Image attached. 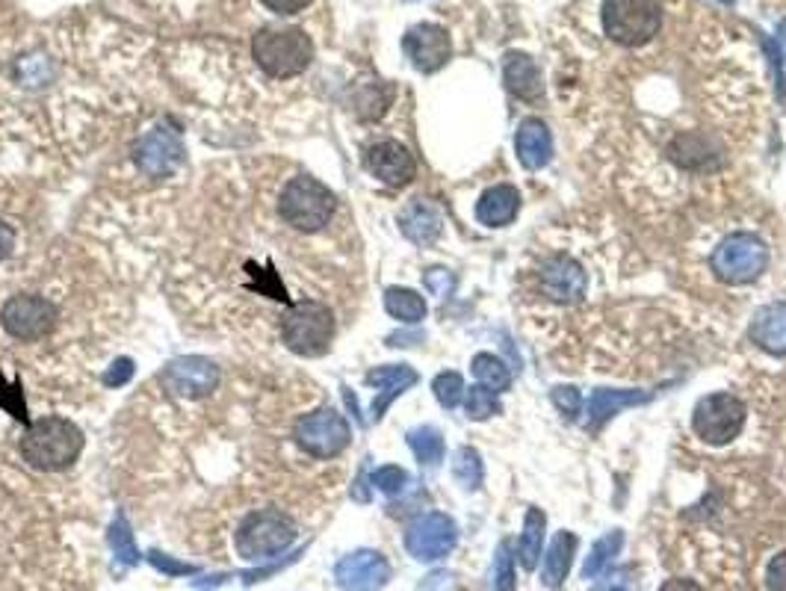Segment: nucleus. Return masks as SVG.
I'll use <instances>...</instances> for the list:
<instances>
[{
    "instance_id": "34",
    "label": "nucleus",
    "mask_w": 786,
    "mask_h": 591,
    "mask_svg": "<svg viewBox=\"0 0 786 591\" xmlns=\"http://www.w3.org/2000/svg\"><path fill=\"white\" fill-rule=\"evenodd\" d=\"M473 376H477V385H486L488 390H494V394H500V390H506L509 385H512V373L506 370V364L497 358V355H477L473 358Z\"/></svg>"
},
{
    "instance_id": "5",
    "label": "nucleus",
    "mask_w": 786,
    "mask_h": 591,
    "mask_svg": "<svg viewBox=\"0 0 786 591\" xmlns=\"http://www.w3.org/2000/svg\"><path fill=\"white\" fill-rule=\"evenodd\" d=\"M293 541H296V523L278 509L246 514L234 536L237 553L248 562H266V559L282 557Z\"/></svg>"
},
{
    "instance_id": "9",
    "label": "nucleus",
    "mask_w": 786,
    "mask_h": 591,
    "mask_svg": "<svg viewBox=\"0 0 786 591\" xmlns=\"http://www.w3.org/2000/svg\"><path fill=\"white\" fill-rule=\"evenodd\" d=\"M57 319H60L57 305L44 299V296H35V293H18L0 310L3 332L21 340V344H33V340L51 335L57 328Z\"/></svg>"
},
{
    "instance_id": "3",
    "label": "nucleus",
    "mask_w": 786,
    "mask_h": 591,
    "mask_svg": "<svg viewBox=\"0 0 786 591\" xmlns=\"http://www.w3.org/2000/svg\"><path fill=\"white\" fill-rule=\"evenodd\" d=\"M603 33L621 48H642L663 30L660 0H603Z\"/></svg>"
},
{
    "instance_id": "13",
    "label": "nucleus",
    "mask_w": 786,
    "mask_h": 591,
    "mask_svg": "<svg viewBox=\"0 0 786 591\" xmlns=\"http://www.w3.org/2000/svg\"><path fill=\"white\" fill-rule=\"evenodd\" d=\"M184 142L177 136V131L169 128H154L136 142L133 149V163L142 175L149 177H169L177 172V166L184 163Z\"/></svg>"
},
{
    "instance_id": "16",
    "label": "nucleus",
    "mask_w": 786,
    "mask_h": 591,
    "mask_svg": "<svg viewBox=\"0 0 786 591\" xmlns=\"http://www.w3.org/2000/svg\"><path fill=\"white\" fill-rule=\"evenodd\" d=\"M335 580L344 591H379L390 583V565L376 550H355L337 562Z\"/></svg>"
},
{
    "instance_id": "29",
    "label": "nucleus",
    "mask_w": 786,
    "mask_h": 591,
    "mask_svg": "<svg viewBox=\"0 0 786 591\" xmlns=\"http://www.w3.org/2000/svg\"><path fill=\"white\" fill-rule=\"evenodd\" d=\"M672 157L677 160V163H683L686 169H701L707 166V163H716V149H713V142L704 140V136L683 133V136L674 140Z\"/></svg>"
},
{
    "instance_id": "37",
    "label": "nucleus",
    "mask_w": 786,
    "mask_h": 591,
    "mask_svg": "<svg viewBox=\"0 0 786 591\" xmlns=\"http://www.w3.org/2000/svg\"><path fill=\"white\" fill-rule=\"evenodd\" d=\"M494 591H514V559H512V544H509V541H503V544L497 548Z\"/></svg>"
},
{
    "instance_id": "2",
    "label": "nucleus",
    "mask_w": 786,
    "mask_h": 591,
    "mask_svg": "<svg viewBox=\"0 0 786 591\" xmlns=\"http://www.w3.org/2000/svg\"><path fill=\"white\" fill-rule=\"evenodd\" d=\"M252 57L275 80L296 78L314 60V42L299 27H264L252 39Z\"/></svg>"
},
{
    "instance_id": "31",
    "label": "nucleus",
    "mask_w": 786,
    "mask_h": 591,
    "mask_svg": "<svg viewBox=\"0 0 786 591\" xmlns=\"http://www.w3.org/2000/svg\"><path fill=\"white\" fill-rule=\"evenodd\" d=\"M621 548H624V532L621 530L606 532V536H603V539L592 548V557L585 559V565H583L585 580L601 577L603 571H606V568L615 562V557H621Z\"/></svg>"
},
{
    "instance_id": "45",
    "label": "nucleus",
    "mask_w": 786,
    "mask_h": 591,
    "mask_svg": "<svg viewBox=\"0 0 786 591\" xmlns=\"http://www.w3.org/2000/svg\"><path fill=\"white\" fill-rule=\"evenodd\" d=\"M266 9H273L278 16H296L302 9L308 7L310 0H261Z\"/></svg>"
},
{
    "instance_id": "39",
    "label": "nucleus",
    "mask_w": 786,
    "mask_h": 591,
    "mask_svg": "<svg viewBox=\"0 0 786 591\" xmlns=\"http://www.w3.org/2000/svg\"><path fill=\"white\" fill-rule=\"evenodd\" d=\"M550 399H553V406H557V411L565 417V420H576L580 408H583V394H580V388H571V385L553 388Z\"/></svg>"
},
{
    "instance_id": "1",
    "label": "nucleus",
    "mask_w": 786,
    "mask_h": 591,
    "mask_svg": "<svg viewBox=\"0 0 786 591\" xmlns=\"http://www.w3.org/2000/svg\"><path fill=\"white\" fill-rule=\"evenodd\" d=\"M18 450L30 468L53 473V470H65L78 461V456L83 452V432L65 417H42V420L27 426Z\"/></svg>"
},
{
    "instance_id": "18",
    "label": "nucleus",
    "mask_w": 786,
    "mask_h": 591,
    "mask_svg": "<svg viewBox=\"0 0 786 591\" xmlns=\"http://www.w3.org/2000/svg\"><path fill=\"white\" fill-rule=\"evenodd\" d=\"M367 385L379 390L372 399V417L381 420L390 403L402 397L411 385H417V373L408 364H388V367H376V370L367 373Z\"/></svg>"
},
{
    "instance_id": "7",
    "label": "nucleus",
    "mask_w": 786,
    "mask_h": 591,
    "mask_svg": "<svg viewBox=\"0 0 786 591\" xmlns=\"http://www.w3.org/2000/svg\"><path fill=\"white\" fill-rule=\"evenodd\" d=\"M293 438L314 459H335L353 441V429L335 408H317L296 420Z\"/></svg>"
},
{
    "instance_id": "4",
    "label": "nucleus",
    "mask_w": 786,
    "mask_h": 591,
    "mask_svg": "<svg viewBox=\"0 0 786 591\" xmlns=\"http://www.w3.org/2000/svg\"><path fill=\"white\" fill-rule=\"evenodd\" d=\"M335 193L310 175H296L293 181H287L282 198H278L282 220L296 231H305V234L326 228L331 216H335Z\"/></svg>"
},
{
    "instance_id": "47",
    "label": "nucleus",
    "mask_w": 786,
    "mask_h": 591,
    "mask_svg": "<svg viewBox=\"0 0 786 591\" xmlns=\"http://www.w3.org/2000/svg\"><path fill=\"white\" fill-rule=\"evenodd\" d=\"M660 591H704L698 583L692 580H668V583L660 585Z\"/></svg>"
},
{
    "instance_id": "26",
    "label": "nucleus",
    "mask_w": 786,
    "mask_h": 591,
    "mask_svg": "<svg viewBox=\"0 0 786 591\" xmlns=\"http://www.w3.org/2000/svg\"><path fill=\"white\" fill-rule=\"evenodd\" d=\"M645 390H612V388H601L594 390L592 399H589V424L601 426L606 424L612 415H619L621 408L630 406H642L647 403Z\"/></svg>"
},
{
    "instance_id": "40",
    "label": "nucleus",
    "mask_w": 786,
    "mask_h": 591,
    "mask_svg": "<svg viewBox=\"0 0 786 591\" xmlns=\"http://www.w3.org/2000/svg\"><path fill=\"white\" fill-rule=\"evenodd\" d=\"M592 591H639V580L633 577L630 568H621V571H612V574L603 577Z\"/></svg>"
},
{
    "instance_id": "44",
    "label": "nucleus",
    "mask_w": 786,
    "mask_h": 591,
    "mask_svg": "<svg viewBox=\"0 0 786 591\" xmlns=\"http://www.w3.org/2000/svg\"><path fill=\"white\" fill-rule=\"evenodd\" d=\"M452 284H456V278H452V275L447 273V269H441V266H438V269H429V273H426V287H429V291H432L435 296H447V293L452 291Z\"/></svg>"
},
{
    "instance_id": "12",
    "label": "nucleus",
    "mask_w": 786,
    "mask_h": 591,
    "mask_svg": "<svg viewBox=\"0 0 786 591\" xmlns=\"http://www.w3.org/2000/svg\"><path fill=\"white\" fill-rule=\"evenodd\" d=\"M456 541H459V527L443 512L420 514L406 530V550L417 562H438L450 557Z\"/></svg>"
},
{
    "instance_id": "35",
    "label": "nucleus",
    "mask_w": 786,
    "mask_h": 591,
    "mask_svg": "<svg viewBox=\"0 0 786 591\" xmlns=\"http://www.w3.org/2000/svg\"><path fill=\"white\" fill-rule=\"evenodd\" d=\"M465 408H468L470 420H488V417L500 415V399L486 385H477L465 394Z\"/></svg>"
},
{
    "instance_id": "27",
    "label": "nucleus",
    "mask_w": 786,
    "mask_h": 591,
    "mask_svg": "<svg viewBox=\"0 0 786 591\" xmlns=\"http://www.w3.org/2000/svg\"><path fill=\"white\" fill-rule=\"evenodd\" d=\"M544 530H548V518L541 509H527V518H523V532L521 541H518V562H521L523 571H532L539 565L541 559V544H544Z\"/></svg>"
},
{
    "instance_id": "48",
    "label": "nucleus",
    "mask_w": 786,
    "mask_h": 591,
    "mask_svg": "<svg viewBox=\"0 0 786 591\" xmlns=\"http://www.w3.org/2000/svg\"><path fill=\"white\" fill-rule=\"evenodd\" d=\"M778 42H780V51H784V57H786V21L778 27Z\"/></svg>"
},
{
    "instance_id": "42",
    "label": "nucleus",
    "mask_w": 786,
    "mask_h": 591,
    "mask_svg": "<svg viewBox=\"0 0 786 591\" xmlns=\"http://www.w3.org/2000/svg\"><path fill=\"white\" fill-rule=\"evenodd\" d=\"M133 376V361L131 358H115L110 367H106L104 373V385L106 388H122V385H127Z\"/></svg>"
},
{
    "instance_id": "19",
    "label": "nucleus",
    "mask_w": 786,
    "mask_h": 591,
    "mask_svg": "<svg viewBox=\"0 0 786 591\" xmlns=\"http://www.w3.org/2000/svg\"><path fill=\"white\" fill-rule=\"evenodd\" d=\"M399 228H402V234H406L415 246H432L443 231L441 211H438L432 202H426V198H415V202H408L406 207H402V213H399Z\"/></svg>"
},
{
    "instance_id": "20",
    "label": "nucleus",
    "mask_w": 786,
    "mask_h": 591,
    "mask_svg": "<svg viewBox=\"0 0 786 591\" xmlns=\"http://www.w3.org/2000/svg\"><path fill=\"white\" fill-rule=\"evenodd\" d=\"M506 89L521 101H539L544 95V78L532 57L527 53H509L503 62Z\"/></svg>"
},
{
    "instance_id": "21",
    "label": "nucleus",
    "mask_w": 786,
    "mask_h": 591,
    "mask_svg": "<svg viewBox=\"0 0 786 591\" xmlns=\"http://www.w3.org/2000/svg\"><path fill=\"white\" fill-rule=\"evenodd\" d=\"M518 211H521V193L514 186L500 184L482 193L477 204V220L488 228H503L518 216Z\"/></svg>"
},
{
    "instance_id": "46",
    "label": "nucleus",
    "mask_w": 786,
    "mask_h": 591,
    "mask_svg": "<svg viewBox=\"0 0 786 591\" xmlns=\"http://www.w3.org/2000/svg\"><path fill=\"white\" fill-rule=\"evenodd\" d=\"M12 252H16V231H12V225L0 220V261H7Z\"/></svg>"
},
{
    "instance_id": "28",
    "label": "nucleus",
    "mask_w": 786,
    "mask_h": 591,
    "mask_svg": "<svg viewBox=\"0 0 786 591\" xmlns=\"http://www.w3.org/2000/svg\"><path fill=\"white\" fill-rule=\"evenodd\" d=\"M385 310L399 323L415 326L426 317V299L420 293L408 291V287H388L385 291Z\"/></svg>"
},
{
    "instance_id": "10",
    "label": "nucleus",
    "mask_w": 786,
    "mask_h": 591,
    "mask_svg": "<svg viewBox=\"0 0 786 591\" xmlns=\"http://www.w3.org/2000/svg\"><path fill=\"white\" fill-rule=\"evenodd\" d=\"M745 426V406L743 399L734 394H710L695 406L692 415V429L698 435L701 441L707 444H731L734 438H739Z\"/></svg>"
},
{
    "instance_id": "17",
    "label": "nucleus",
    "mask_w": 786,
    "mask_h": 591,
    "mask_svg": "<svg viewBox=\"0 0 786 591\" xmlns=\"http://www.w3.org/2000/svg\"><path fill=\"white\" fill-rule=\"evenodd\" d=\"M539 282L548 299L562 302V305H574V302H580L585 296L589 278H585L583 266L576 264L574 257L557 255L541 266Z\"/></svg>"
},
{
    "instance_id": "24",
    "label": "nucleus",
    "mask_w": 786,
    "mask_h": 591,
    "mask_svg": "<svg viewBox=\"0 0 786 591\" xmlns=\"http://www.w3.org/2000/svg\"><path fill=\"white\" fill-rule=\"evenodd\" d=\"M394 104V86L388 80H364L353 92V110L361 122H379Z\"/></svg>"
},
{
    "instance_id": "32",
    "label": "nucleus",
    "mask_w": 786,
    "mask_h": 591,
    "mask_svg": "<svg viewBox=\"0 0 786 591\" xmlns=\"http://www.w3.org/2000/svg\"><path fill=\"white\" fill-rule=\"evenodd\" d=\"M106 541H110V548H113L115 559L122 562V565L133 568L140 565V548H136V541H133V532H131V523H127V518H124L122 512L115 514L113 523H110V532H106Z\"/></svg>"
},
{
    "instance_id": "25",
    "label": "nucleus",
    "mask_w": 786,
    "mask_h": 591,
    "mask_svg": "<svg viewBox=\"0 0 786 591\" xmlns=\"http://www.w3.org/2000/svg\"><path fill=\"white\" fill-rule=\"evenodd\" d=\"M754 344L763 346L766 353L784 355L786 353V305H769L757 310L752 323Z\"/></svg>"
},
{
    "instance_id": "23",
    "label": "nucleus",
    "mask_w": 786,
    "mask_h": 591,
    "mask_svg": "<svg viewBox=\"0 0 786 591\" xmlns=\"http://www.w3.org/2000/svg\"><path fill=\"white\" fill-rule=\"evenodd\" d=\"M574 553H576V536L574 532H557L553 541H550L548 557H544V574H541V583L548 589H562V583L568 580V571L574 565Z\"/></svg>"
},
{
    "instance_id": "22",
    "label": "nucleus",
    "mask_w": 786,
    "mask_h": 591,
    "mask_svg": "<svg viewBox=\"0 0 786 591\" xmlns=\"http://www.w3.org/2000/svg\"><path fill=\"white\" fill-rule=\"evenodd\" d=\"M518 157L527 169H541L550 160V151H553V140H550L548 124L541 119H527L518 128Z\"/></svg>"
},
{
    "instance_id": "41",
    "label": "nucleus",
    "mask_w": 786,
    "mask_h": 591,
    "mask_svg": "<svg viewBox=\"0 0 786 591\" xmlns=\"http://www.w3.org/2000/svg\"><path fill=\"white\" fill-rule=\"evenodd\" d=\"M149 562L157 571H163V574H172V577H177V574H198V568L195 565H186V562H177V559H172V557H166V553H160V550H151L149 553Z\"/></svg>"
},
{
    "instance_id": "43",
    "label": "nucleus",
    "mask_w": 786,
    "mask_h": 591,
    "mask_svg": "<svg viewBox=\"0 0 786 591\" xmlns=\"http://www.w3.org/2000/svg\"><path fill=\"white\" fill-rule=\"evenodd\" d=\"M766 585L769 591H786V553H778L766 568Z\"/></svg>"
},
{
    "instance_id": "14",
    "label": "nucleus",
    "mask_w": 786,
    "mask_h": 591,
    "mask_svg": "<svg viewBox=\"0 0 786 591\" xmlns=\"http://www.w3.org/2000/svg\"><path fill=\"white\" fill-rule=\"evenodd\" d=\"M402 51H406V57L417 71L432 74V71L443 69L450 62L452 39L443 27L423 21V24H415L408 30L406 39H402Z\"/></svg>"
},
{
    "instance_id": "8",
    "label": "nucleus",
    "mask_w": 786,
    "mask_h": 591,
    "mask_svg": "<svg viewBox=\"0 0 786 591\" xmlns=\"http://www.w3.org/2000/svg\"><path fill=\"white\" fill-rule=\"evenodd\" d=\"M766 264H769V248L757 234H731L718 243L713 255V269L727 284H748L761 278Z\"/></svg>"
},
{
    "instance_id": "6",
    "label": "nucleus",
    "mask_w": 786,
    "mask_h": 591,
    "mask_svg": "<svg viewBox=\"0 0 786 591\" xmlns=\"http://www.w3.org/2000/svg\"><path fill=\"white\" fill-rule=\"evenodd\" d=\"M282 340L302 358H319L335 340V314L323 302H299L284 314Z\"/></svg>"
},
{
    "instance_id": "30",
    "label": "nucleus",
    "mask_w": 786,
    "mask_h": 591,
    "mask_svg": "<svg viewBox=\"0 0 786 591\" xmlns=\"http://www.w3.org/2000/svg\"><path fill=\"white\" fill-rule=\"evenodd\" d=\"M408 447L417 456L420 465L426 468H435L443 461V435L435 429V426H417L408 432Z\"/></svg>"
},
{
    "instance_id": "11",
    "label": "nucleus",
    "mask_w": 786,
    "mask_h": 591,
    "mask_svg": "<svg viewBox=\"0 0 786 591\" xmlns=\"http://www.w3.org/2000/svg\"><path fill=\"white\" fill-rule=\"evenodd\" d=\"M160 385L177 399H204L220 388V367L204 355H184L163 367Z\"/></svg>"
},
{
    "instance_id": "15",
    "label": "nucleus",
    "mask_w": 786,
    "mask_h": 591,
    "mask_svg": "<svg viewBox=\"0 0 786 591\" xmlns=\"http://www.w3.org/2000/svg\"><path fill=\"white\" fill-rule=\"evenodd\" d=\"M364 166L385 186H406L411 184L417 175L415 154L397 140H385L370 145L367 154H364Z\"/></svg>"
},
{
    "instance_id": "36",
    "label": "nucleus",
    "mask_w": 786,
    "mask_h": 591,
    "mask_svg": "<svg viewBox=\"0 0 786 591\" xmlns=\"http://www.w3.org/2000/svg\"><path fill=\"white\" fill-rule=\"evenodd\" d=\"M432 390L443 408H456L461 399H465V390L468 388H465V379H461L459 373L447 370V373H438V376H435Z\"/></svg>"
},
{
    "instance_id": "38",
    "label": "nucleus",
    "mask_w": 786,
    "mask_h": 591,
    "mask_svg": "<svg viewBox=\"0 0 786 591\" xmlns=\"http://www.w3.org/2000/svg\"><path fill=\"white\" fill-rule=\"evenodd\" d=\"M408 482H411L408 473L402 468H397V465H385V468H379L376 473H372V486L388 497H397L399 491H406Z\"/></svg>"
},
{
    "instance_id": "33",
    "label": "nucleus",
    "mask_w": 786,
    "mask_h": 591,
    "mask_svg": "<svg viewBox=\"0 0 786 591\" xmlns=\"http://www.w3.org/2000/svg\"><path fill=\"white\" fill-rule=\"evenodd\" d=\"M452 479L459 482L465 491H477L486 479V468H482V456L473 447H461L452 459Z\"/></svg>"
}]
</instances>
